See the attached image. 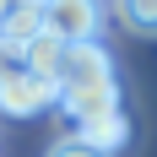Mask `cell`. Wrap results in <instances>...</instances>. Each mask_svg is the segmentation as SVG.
<instances>
[{
  "instance_id": "1",
  "label": "cell",
  "mask_w": 157,
  "mask_h": 157,
  "mask_svg": "<svg viewBox=\"0 0 157 157\" xmlns=\"http://www.w3.org/2000/svg\"><path fill=\"white\" fill-rule=\"evenodd\" d=\"M54 87H60V109L76 125L119 109V76H114V60H109L103 44H71Z\"/></svg>"
},
{
  "instance_id": "2",
  "label": "cell",
  "mask_w": 157,
  "mask_h": 157,
  "mask_svg": "<svg viewBox=\"0 0 157 157\" xmlns=\"http://www.w3.org/2000/svg\"><path fill=\"white\" fill-rule=\"evenodd\" d=\"M38 6H44V33H54L60 44H98L103 27L98 0H38Z\"/></svg>"
},
{
  "instance_id": "3",
  "label": "cell",
  "mask_w": 157,
  "mask_h": 157,
  "mask_svg": "<svg viewBox=\"0 0 157 157\" xmlns=\"http://www.w3.org/2000/svg\"><path fill=\"white\" fill-rule=\"evenodd\" d=\"M49 103H60V87L44 81L38 71H11V76H0V114H11V119H27V114H44Z\"/></svg>"
},
{
  "instance_id": "4",
  "label": "cell",
  "mask_w": 157,
  "mask_h": 157,
  "mask_svg": "<svg viewBox=\"0 0 157 157\" xmlns=\"http://www.w3.org/2000/svg\"><path fill=\"white\" fill-rule=\"evenodd\" d=\"M76 136L87 146H98V152H119V146L130 141V114H125V103H119V109H109V114H98V119H81L76 125Z\"/></svg>"
},
{
  "instance_id": "5",
  "label": "cell",
  "mask_w": 157,
  "mask_h": 157,
  "mask_svg": "<svg viewBox=\"0 0 157 157\" xmlns=\"http://www.w3.org/2000/svg\"><path fill=\"white\" fill-rule=\"evenodd\" d=\"M65 49H71V44H60L54 33H38V38H27V44H22V54H27V71H38L44 81H60Z\"/></svg>"
},
{
  "instance_id": "6",
  "label": "cell",
  "mask_w": 157,
  "mask_h": 157,
  "mask_svg": "<svg viewBox=\"0 0 157 157\" xmlns=\"http://www.w3.org/2000/svg\"><path fill=\"white\" fill-rule=\"evenodd\" d=\"M0 33H6L11 44H27V38H38V33H44V6H38V0H16L11 11L0 16Z\"/></svg>"
},
{
  "instance_id": "7",
  "label": "cell",
  "mask_w": 157,
  "mask_h": 157,
  "mask_svg": "<svg viewBox=\"0 0 157 157\" xmlns=\"http://www.w3.org/2000/svg\"><path fill=\"white\" fill-rule=\"evenodd\" d=\"M119 22L130 33H157V0H119Z\"/></svg>"
},
{
  "instance_id": "8",
  "label": "cell",
  "mask_w": 157,
  "mask_h": 157,
  "mask_svg": "<svg viewBox=\"0 0 157 157\" xmlns=\"http://www.w3.org/2000/svg\"><path fill=\"white\" fill-rule=\"evenodd\" d=\"M49 157H109V152H98V146H87L81 136H65V141L49 146Z\"/></svg>"
},
{
  "instance_id": "9",
  "label": "cell",
  "mask_w": 157,
  "mask_h": 157,
  "mask_svg": "<svg viewBox=\"0 0 157 157\" xmlns=\"http://www.w3.org/2000/svg\"><path fill=\"white\" fill-rule=\"evenodd\" d=\"M27 65V54H22V44H11L6 33H0V76H11V71H22Z\"/></svg>"
}]
</instances>
